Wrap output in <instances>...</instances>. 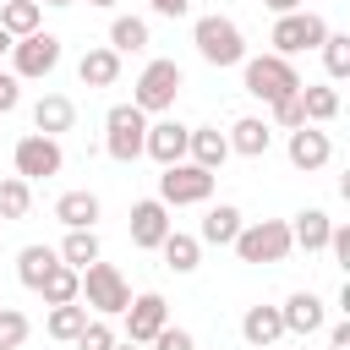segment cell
Masks as SVG:
<instances>
[{"label": "cell", "instance_id": "29", "mask_svg": "<svg viewBox=\"0 0 350 350\" xmlns=\"http://www.w3.org/2000/svg\"><path fill=\"white\" fill-rule=\"evenodd\" d=\"M38 295H44L49 306H66V301H77V295H82V273H77V268H66V262H55V268H49V279L38 284Z\"/></svg>", "mask_w": 350, "mask_h": 350}, {"label": "cell", "instance_id": "38", "mask_svg": "<svg viewBox=\"0 0 350 350\" xmlns=\"http://www.w3.org/2000/svg\"><path fill=\"white\" fill-rule=\"evenodd\" d=\"M16 104H22V82H16L11 71H0V115H11Z\"/></svg>", "mask_w": 350, "mask_h": 350}, {"label": "cell", "instance_id": "2", "mask_svg": "<svg viewBox=\"0 0 350 350\" xmlns=\"http://www.w3.org/2000/svg\"><path fill=\"white\" fill-rule=\"evenodd\" d=\"M191 44H197V55L208 60V66H241L246 60V38H241V27L230 22V16H197V27H191Z\"/></svg>", "mask_w": 350, "mask_h": 350}, {"label": "cell", "instance_id": "13", "mask_svg": "<svg viewBox=\"0 0 350 350\" xmlns=\"http://www.w3.org/2000/svg\"><path fill=\"white\" fill-rule=\"evenodd\" d=\"M175 224H170V208L159 202V197H142V202H131V246H142V252H159V241L170 235Z\"/></svg>", "mask_w": 350, "mask_h": 350}, {"label": "cell", "instance_id": "28", "mask_svg": "<svg viewBox=\"0 0 350 350\" xmlns=\"http://www.w3.org/2000/svg\"><path fill=\"white\" fill-rule=\"evenodd\" d=\"M44 328H49V339H60V345H71L82 328H88V306L82 301H66V306H49V317H44Z\"/></svg>", "mask_w": 350, "mask_h": 350}, {"label": "cell", "instance_id": "42", "mask_svg": "<svg viewBox=\"0 0 350 350\" xmlns=\"http://www.w3.org/2000/svg\"><path fill=\"white\" fill-rule=\"evenodd\" d=\"M273 16H290V11H301V0H262Z\"/></svg>", "mask_w": 350, "mask_h": 350}, {"label": "cell", "instance_id": "46", "mask_svg": "<svg viewBox=\"0 0 350 350\" xmlns=\"http://www.w3.org/2000/svg\"><path fill=\"white\" fill-rule=\"evenodd\" d=\"M115 350H142V345H131V339H126V345H115Z\"/></svg>", "mask_w": 350, "mask_h": 350}, {"label": "cell", "instance_id": "10", "mask_svg": "<svg viewBox=\"0 0 350 350\" xmlns=\"http://www.w3.org/2000/svg\"><path fill=\"white\" fill-rule=\"evenodd\" d=\"M11 164H16V175L33 186V180H49V175H60L66 153H60V142H55V137H38V131H27V137H16V148H11Z\"/></svg>", "mask_w": 350, "mask_h": 350}, {"label": "cell", "instance_id": "31", "mask_svg": "<svg viewBox=\"0 0 350 350\" xmlns=\"http://www.w3.org/2000/svg\"><path fill=\"white\" fill-rule=\"evenodd\" d=\"M60 262L66 268H88V262H98V235L93 230H66V241H60Z\"/></svg>", "mask_w": 350, "mask_h": 350}, {"label": "cell", "instance_id": "4", "mask_svg": "<svg viewBox=\"0 0 350 350\" xmlns=\"http://www.w3.org/2000/svg\"><path fill=\"white\" fill-rule=\"evenodd\" d=\"M180 66L175 60H148L142 66V77L131 82V104L142 109V115H164V109H175V98H180Z\"/></svg>", "mask_w": 350, "mask_h": 350}, {"label": "cell", "instance_id": "12", "mask_svg": "<svg viewBox=\"0 0 350 350\" xmlns=\"http://www.w3.org/2000/svg\"><path fill=\"white\" fill-rule=\"evenodd\" d=\"M120 317H126V339H131V345H148L159 328H170V306H164V295H159V290L131 295V306H126Z\"/></svg>", "mask_w": 350, "mask_h": 350}, {"label": "cell", "instance_id": "1", "mask_svg": "<svg viewBox=\"0 0 350 350\" xmlns=\"http://www.w3.org/2000/svg\"><path fill=\"white\" fill-rule=\"evenodd\" d=\"M77 301H82L93 317H120V312L131 306V284H126V273H120L115 262H88Z\"/></svg>", "mask_w": 350, "mask_h": 350}, {"label": "cell", "instance_id": "22", "mask_svg": "<svg viewBox=\"0 0 350 350\" xmlns=\"http://www.w3.org/2000/svg\"><path fill=\"white\" fill-rule=\"evenodd\" d=\"M77 77H82V88H115V77H120V55H115L109 44H98V49H88V55L77 60Z\"/></svg>", "mask_w": 350, "mask_h": 350}, {"label": "cell", "instance_id": "9", "mask_svg": "<svg viewBox=\"0 0 350 350\" xmlns=\"http://www.w3.org/2000/svg\"><path fill=\"white\" fill-rule=\"evenodd\" d=\"M208 197H213V175L197 170L191 159H180L159 175V202L164 208H191V202H208Z\"/></svg>", "mask_w": 350, "mask_h": 350}, {"label": "cell", "instance_id": "35", "mask_svg": "<svg viewBox=\"0 0 350 350\" xmlns=\"http://www.w3.org/2000/svg\"><path fill=\"white\" fill-rule=\"evenodd\" d=\"M22 339H27V317L16 306H0V350H22Z\"/></svg>", "mask_w": 350, "mask_h": 350}, {"label": "cell", "instance_id": "25", "mask_svg": "<svg viewBox=\"0 0 350 350\" xmlns=\"http://www.w3.org/2000/svg\"><path fill=\"white\" fill-rule=\"evenodd\" d=\"M241 208L235 202H219V208H208V219H202V235L197 241H208V246H230L235 235H241Z\"/></svg>", "mask_w": 350, "mask_h": 350}, {"label": "cell", "instance_id": "27", "mask_svg": "<svg viewBox=\"0 0 350 350\" xmlns=\"http://www.w3.org/2000/svg\"><path fill=\"white\" fill-rule=\"evenodd\" d=\"M301 115H306V126H328L339 115V93L323 82H301Z\"/></svg>", "mask_w": 350, "mask_h": 350}, {"label": "cell", "instance_id": "21", "mask_svg": "<svg viewBox=\"0 0 350 350\" xmlns=\"http://www.w3.org/2000/svg\"><path fill=\"white\" fill-rule=\"evenodd\" d=\"M44 27V5L38 0H5L0 5V33L16 44V38H27V33H38Z\"/></svg>", "mask_w": 350, "mask_h": 350}, {"label": "cell", "instance_id": "19", "mask_svg": "<svg viewBox=\"0 0 350 350\" xmlns=\"http://www.w3.org/2000/svg\"><path fill=\"white\" fill-rule=\"evenodd\" d=\"M328 235H334V219L323 208H301L290 224V246H301V252H328Z\"/></svg>", "mask_w": 350, "mask_h": 350}, {"label": "cell", "instance_id": "45", "mask_svg": "<svg viewBox=\"0 0 350 350\" xmlns=\"http://www.w3.org/2000/svg\"><path fill=\"white\" fill-rule=\"evenodd\" d=\"M5 55H11V38H5V33H0V60H5Z\"/></svg>", "mask_w": 350, "mask_h": 350}, {"label": "cell", "instance_id": "14", "mask_svg": "<svg viewBox=\"0 0 350 350\" xmlns=\"http://www.w3.org/2000/svg\"><path fill=\"white\" fill-rule=\"evenodd\" d=\"M284 153H290V164L295 170H323L328 159H334V142H328V131H317V126H295L290 131V142H284Z\"/></svg>", "mask_w": 350, "mask_h": 350}, {"label": "cell", "instance_id": "40", "mask_svg": "<svg viewBox=\"0 0 350 350\" xmlns=\"http://www.w3.org/2000/svg\"><path fill=\"white\" fill-rule=\"evenodd\" d=\"M148 5H153L159 16H186V11H191V0H148Z\"/></svg>", "mask_w": 350, "mask_h": 350}, {"label": "cell", "instance_id": "18", "mask_svg": "<svg viewBox=\"0 0 350 350\" xmlns=\"http://www.w3.org/2000/svg\"><path fill=\"white\" fill-rule=\"evenodd\" d=\"M224 142H230V153H241V159H262L268 142H273V126L257 120V115H241V120L224 131Z\"/></svg>", "mask_w": 350, "mask_h": 350}, {"label": "cell", "instance_id": "20", "mask_svg": "<svg viewBox=\"0 0 350 350\" xmlns=\"http://www.w3.org/2000/svg\"><path fill=\"white\" fill-rule=\"evenodd\" d=\"M279 317H284V334H317V328H323V295L295 290V295L279 306Z\"/></svg>", "mask_w": 350, "mask_h": 350}, {"label": "cell", "instance_id": "26", "mask_svg": "<svg viewBox=\"0 0 350 350\" xmlns=\"http://www.w3.org/2000/svg\"><path fill=\"white\" fill-rule=\"evenodd\" d=\"M55 262H60V252L33 241V246H22V252H16V279H22L27 290H38V284L49 279V268H55Z\"/></svg>", "mask_w": 350, "mask_h": 350}, {"label": "cell", "instance_id": "37", "mask_svg": "<svg viewBox=\"0 0 350 350\" xmlns=\"http://www.w3.org/2000/svg\"><path fill=\"white\" fill-rule=\"evenodd\" d=\"M148 345H153V350H197V339H191L186 328H159Z\"/></svg>", "mask_w": 350, "mask_h": 350}, {"label": "cell", "instance_id": "17", "mask_svg": "<svg viewBox=\"0 0 350 350\" xmlns=\"http://www.w3.org/2000/svg\"><path fill=\"white\" fill-rule=\"evenodd\" d=\"M241 339H246L252 350H273V345L284 339V317H279V306H246V317H241Z\"/></svg>", "mask_w": 350, "mask_h": 350}, {"label": "cell", "instance_id": "24", "mask_svg": "<svg viewBox=\"0 0 350 350\" xmlns=\"http://www.w3.org/2000/svg\"><path fill=\"white\" fill-rule=\"evenodd\" d=\"M159 252H164V268L170 273H197V262H202V241L197 235H180V230H170L159 241Z\"/></svg>", "mask_w": 350, "mask_h": 350}, {"label": "cell", "instance_id": "15", "mask_svg": "<svg viewBox=\"0 0 350 350\" xmlns=\"http://www.w3.org/2000/svg\"><path fill=\"white\" fill-rule=\"evenodd\" d=\"M77 126V104L66 98V93H44L38 104H33V131L38 137H55L60 142V131H71Z\"/></svg>", "mask_w": 350, "mask_h": 350}, {"label": "cell", "instance_id": "33", "mask_svg": "<svg viewBox=\"0 0 350 350\" xmlns=\"http://www.w3.org/2000/svg\"><path fill=\"white\" fill-rule=\"evenodd\" d=\"M323 66H328L334 82L350 77V33H328V38H323Z\"/></svg>", "mask_w": 350, "mask_h": 350}, {"label": "cell", "instance_id": "7", "mask_svg": "<svg viewBox=\"0 0 350 350\" xmlns=\"http://www.w3.org/2000/svg\"><path fill=\"white\" fill-rule=\"evenodd\" d=\"M323 38H328V22H323L317 11H290V16H273V33H268V44H273V55H279V60L306 55V49H323Z\"/></svg>", "mask_w": 350, "mask_h": 350}, {"label": "cell", "instance_id": "3", "mask_svg": "<svg viewBox=\"0 0 350 350\" xmlns=\"http://www.w3.org/2000/svg\"><path fill=\"white\" fill-rule=\"evenodd\" d=\"M241 71H246V93L262 98V104H279V98L301 93V71L279 55H252V60H241Z\"/></svg>", "mask_w": 350, "mask_h": 350}, {"label": "cell", "instance_id": "43", "mask_svg": "<svg viewBox=\"0 0 350 350\" xmlns=\"http://www.w3.org/2000/svg\"><path fill=\"white\" fill-rule=\"evenodd\" d=\"M88 5H98V11H115V5H120V0H88Z\"/></svg>", "mask_w": 350, "mask_h": 350}, {"label": "cell", "instance_id": "34", "mask_svg": "<svg viewBox=\"0 0 350 350\" xmlns=\"http://www.w3.org/2000/svg\"><path fill=\"white\" fill-rule=\"evenodd\" d=\"M77 350H115L120 339H115V328H109V317H88V328L71 339Z\"/></svg>", "mask_w": 350, "mask_h": 350}, {"label": "cell", "instance_id": "5", "mask_svg": "<svg viewBox=\"0 0 350 350\" xmlns=\"http://www.w3.org/2000/svg\"><path fill=\"white\" fill-rule=\"evenodd\" d=\"M241 262H284L295 246H290V224L284 219H252L241 224V235L230 241Z\"/></svg>", "mask_w": 350, "mask_h": 350}, {"label": "cell", "instance_id": "11", "mask_svg": "<svg viewBox=\"0 0 350 350\" xmlns=\"http://www.w3.org/2000/svg\"><path fill=\"white\" fill-rule=\"evenodd\" d=\"M186 142H191V126H180V120H148L142 153H148L159 170H170V164H180V159H186Z\"/></svg>", "mask_w": 350, "mask_h": 350}, {"label": "cell", "instance_id": "23", "mask_svg": "<svg viewBox=\"0 0 350 350\" xmlns=\"http://www.w3.org/2000/svg\"><path fill=\"white\" fill-rule=\"evenodd\" d=\"M55 219L66 230H93L98 224V197L93 191H60L55 197Z\"/></svg>", "mask_w": 350, "mask_h": 350}, {"label": "cell", "instance_id": "16", "mask_svg": "<svg viewBox=\"0 0 350 350\" xmlns=\"http://www.w3.org/2000/svg\"><path fill=\"white\" fill-rule=\"evenodd\" d=\"M186 159H191L197 170H208V175H219V170H224V159H230V142H224V131H219V126H191V142H186Z\"/></svg>", "mask_w": 350, "mask_h": 350}, {"label": "cell", "instance_id": "39", "mask_svg": "<svg viewBox=\"0 0 350 350\" xmlns=\"http://www.w3.org/2000/svg\"><path fill=\"white\" fill-rule=\"evenodd\" d=\"M328 252H334V262H345V268H350V230H345V224H334V235H328Z\"/></svg>", "mask_w": 350, "mask_h": 350}, {"label": "cell", "instance_id": "41", "mask_svg": "<svg viewBox=\"0 0 350 350\" xmlns=\"http://www.w3.org/2000/svg\"><path fill=\"white\" fill-rule=\"evenodd\" d=\"M328 345H334V350H350V323H334V328H328Z\"/></svg>", "mask_w": 350, "mask_h": 350}, {"label": "cell", "instance_id": "6", "mask_svg": "<svg viewBox=\"0 0 350 350\" xmlns=\"http://www.w3.org/2000/svg\"><path fill=\"white\" fill-rule=\"evenodd\" d=\"M142 137H148V115L137 104H115L104 115V153L115 164H137L142 159Z\"/></svg>", "mask_w": 350, "mask_h": 350}, {"label": "cell", "instance_id": "44", "mask_svg": "<svg viewBox=\"0 0 350 350\" xmlns=\"http://www.w3.org/2000/svg\"><path fill=\"white\" fill-rule=\"evenodd\" d=\"M38 5H55V11H60V5H77V0H38Z\"/></svg>", "mask_w": 350, "mask_h": 350}, {"label": "cell", "instance_id": "8", "mask_svg": "<svg viewBox=\"0 0 350 350\" xmlns=\"http://www.w3.org/2000/svg\"><path fill=\"white\" fill-rule=\"evenodd\" d=\"M60 66V38L55 33H27V38H16L11 44V77L16 82H38V77H49Z\"/></svg>", "mask_w": 350, "mask_h": 350}, {"label": "cell", "instance_id": "32", "mask_svg": "<svg viewBox=\"0 0 350 350\" xmlns=\"http://www.w3.org/2000/svg\"><path fill=\"white\" fill-rule=\"evenodd\" d=\"M27 208H33V186H27L22 175H5V180H0V224H5V219H22Z\"/></svg>", "mask_w": 350, "mask_h": 350}, {"label": "cell", "instance_id": "30", "mask_svg": "<svg viewBox=\"0 0 350 350\" xmlns=\"http://www.w3.org/2000/svg\"><path fill=\"white\" fill-rule=\"evenodd\" d=\"M109 49H115V55L148 49V22H142V16H115V22H109Z\"/></svg>", "mask_w": 350, "mask_h": 350}, {"label": "cell", "instance_id": "36", "mask_svg": "<svg viewBox=\"0 0 350 350\" xmlns=\"http://www.w3.org/2000/svg\"><path fill=\"white\" fill-rule=\"evenodd\" d=\"M268 109H273V126H284V131L306 126V115H301V93H290V98H279V104H268Z\"/></svg>", "mask_w": 350, "mask_h": 350}]
</instances>
